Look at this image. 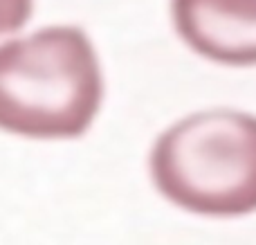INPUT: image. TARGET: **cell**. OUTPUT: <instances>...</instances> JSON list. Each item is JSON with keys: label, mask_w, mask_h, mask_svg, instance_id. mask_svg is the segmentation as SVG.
Segmentation results:
<instances>
[{"label": "cell", "mask_w": 256, "mask_h": 245, "mask_svg": "<svg viewBox=\"0 0 256 245\" xmlns=\"http://www.w3.org/2000/svg\"><path fill=\"white\" fill-rule=\"evenodd\" d=\"M104 70L76 25H45L0 43V130L25 140H76L104 104Z\"/></svg>", "instance_id": "6da1fadb"}, {"label": "cell", "mask_w": 256, "mask_h": 245, "mask_svg": "<svg viewBox=\"0 0 256 245\" xmlns=\"http://www.w3.org/2000/svg\"><path fill=\"white\" fill-rule=\"evenodd\" d=\"M182 43L218 66H256V0H171Z\"/></svg>", "instance_id": "3957f363"}, {"label": "cell", "mask_w": 256, "mask_h": 245, "mask_svg": "<svg viewBox=\"0 0 256 245\" xmlns=\"http://www.w3.org/2000/svg\"><path fill=\"white\" fill-rule=\"evenodd\" d=\"M34 0H0V43L20 34L32 20Z\"/></svg>", "instance_id": "277c9868"}, {"label": "cell", "mask_w": 256, "mask_h": 245, "mask_svg": "<svg viewBox=\"0 0 256 245\" xmlns=\"http://www.w3.org/2000/svg\"><path fill=\"white\" fill-rule=\"evenodd\" d=\"M150 180L171 205L207 218L256 212V115L207 108L160 133Z\"/></svg>", "instance_id": "7a4b0ae2"}]
</instances>
